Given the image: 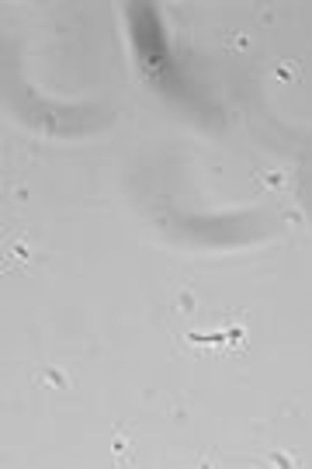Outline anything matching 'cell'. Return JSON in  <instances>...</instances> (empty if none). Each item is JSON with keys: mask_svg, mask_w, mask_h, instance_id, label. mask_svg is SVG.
Listing matches in <instances>:
<instances>
[{"mask_svg": "<svg viewBox=\"0 0 312 469\" xmlns=\"http://www.w3.org/2000/svg\"><path fill=\"white\" fill-rule=\"evenodd\" d=\"M28 261H32L28 240H24V236H14V240L7 243V251H4V264H7V268H24Z\"/></svg>", "mask_w": 312, "mask_h": 469, "instance_id": "obj_1", "label": "cell"}, {"mask_svg": "<svg viewBox=\"0 0 312 469\" xmlns=\"http://www.w3.org/2000/svg\"><path fill=\"white\" fill-rule=\"evenodd\" d=\"M277 77L281 80H298V63H281V66H277Z\"/></svg>", "mask_w": 312, "mask_h": 469, "instance_id": "obj_2", "label": "cell"}, {"mask_svg": "<svg viewBox=\"0 0 312 469\" xmlns=\"http://www.w3.org/2000/svg\"><path fill=\"white\" fill-rule=\"evenodd\" d=\"M45 386H56V390H63L66 386V379H63V372H56V369H49L45 372V379H42Z\"/></svg>", "mask_w": 312, "mask_h": 469, "instance_id": "obj_3", "label": "cell"}]
</instances>
